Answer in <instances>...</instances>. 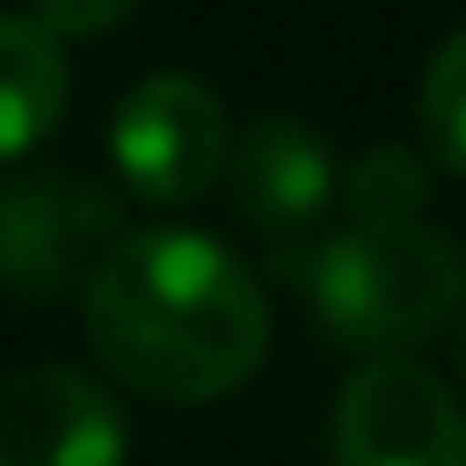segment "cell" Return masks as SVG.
<instances>
[{"instance_id": "6da1fadb", "label": "cell", "mask_w": 466, "mask_h": 466, "mask_svg": "<svg viewBox=\"0 0 466 466\" xmlns=\"http://www.w3.org/2000/svg\"><path fill=\"white\" fill-rule=\"evenodd\" d=\"M83 329L116 384L158 405H213L261 370L268 295L213 233L145 227L83 281Z\"/></svg>"}, {"instance_id": "7a4b0ae2", "label": "cell", "mask_w": 466, "mask_h": 466, "mask_svg": "<svg viewBox=\"0 0 466 466\" xmlns=\"http://www.w3.org/2000/svg\"><path fill=\"white\" fill-rule=\"evenodd\" d=\"M289 281L316 302L322 329L350 350H405L460 316L466 261L439 227H343L316 248H275Z\"/></svg>"}, {"instance_id": "3957f363", "label": "cell", "mask_w": 466, "mask_h": 466, "mask_svg": "<svg viewBox=\"0 0 466 466\" xmlns=\"http://www.w3.org/2000/svg\"><path fill=\"white\" fill-rule=\"evenodd\" d=\"M227 110L199 76H145L110 116V165L151 206H186L227 172Z\"/></svg>"}, {"instance_id": "277c9868", "label": "cell", "mask_w": 466, "mask_h": 466, "mask_svg": "<svg viewBox=\"0 0 466 466\" xmlns=\"http://www.w3.org/2000/svg\"><path fill=\"white\" fill-rule=\"evenodd\" d=\"M336 466H466V405L411 357H378L336 391Z\"/></svg>"}, {"instance_id": "5b68a950", "label": "cell", "mask_w": 466, "mask_h": 466, "mask_svg": "<svg viewBox=\"0 0 466 466\" xmlns=\"http://www.w3.org/2000/svg\"><path fill=\"white\" fill-rule=\"evenodd\" d=\"M124 240V206L96 178L35 172L0 192V275L28 295H62Z\"/></svg>"}, {"instance_id": "8992f818", "label": "cell", "mask_w": 466, "mask_h": 466, "mask_svg": "<svg viewBox=\"0 0 466 466\" xmlns=\"http://www.w3.org/2000/svg\"><path fill=\"white\" fill-rule=\"evenodd\" d=\"M131 425L110 384L69 364L0 378V466H124Z\"/></svg>"}, {"instance_id": "52a82bcc", "label": "cell", "mask_w": 466, "mask_h": 466, "mask_svg": "<svg viewBox=\"0 0 466 466\" xmlns=\"http://www.w3.org/2000/svg\"><path fill=\"white\" fill-rule=\"evenodd\" d=\"M227 186H233V213L248 227H261L275 248H289L295 233H309L329 213L336 165H329V145L302 116H261L227 151Z\"/></svg>"}, {"instance_id": "ba28073f", "label": "cell", "mask_w": 466, "mask_h": 466, "mask_svg": "<svg viewBox=\"0 0 466 466\" xmlns=\"http://www.w3.org/2000/svg\"><path fill=\"white\" fill-rule=\"evenodd\" d=\"M69 110V56L48 28L0 15V165L28 158Z\"/></svg>"}, {"instance_id": "9c48e42d", "label": "cell", "mask_w": 466, "mask_h": 466, "mask_svg": "<svg viewBox=\"0 0 466 466\" xmlns=\"http://www.w3.org/2000/svg\"><path fill=\"white\" fill-rule=\"evenodd\" d=\"M336 199H343L350 227H405L432 199V172L405 145H370L364 158L336 178Z\"/></svg>"}, {"instance_id": "30bf717a", "label": "cell", "mask_w": 466, "mask_h": 466, "mask_svg": "<svg viewBox=\"0 0 466 466\" xmlns=\"http://www.w3.org/2000/svg\"><path fill=\"white\" fill-rule=\"evenodd\" d=\"M419 131H425V151L466 178V28L446 35L419 76Z\"/></svg>"}, {"instance_id": "8fae6325", "label": "cell", "mask_w": 466, "mask_h": 466, "mask_svg": "<svg viewBox=\"0 0 466 466\" xmlns=\"http://www.w3.org/2000/svg\"><path fill=\"white\" fill-rule=\"evenodd\" d=\"M137 0H35V28H48L62 42V35H103L116 28V21L131 15Z\"/></svg>"}, {"instance_id": "7c38bea8", "label": "cell", "mask_w": 466, "mask_h": 466, "mask_svg": "<svg viewBox=\"0 0 466 466\" xmlns=\"http://www.w3.org/2000/svg\"><path fill=\"white\" fill-rule=\"evenodd\" d=\"M452 322H460V329H452V364H460V378H466V302H460V316H452Z\"/></svg>"}]
</instances>
